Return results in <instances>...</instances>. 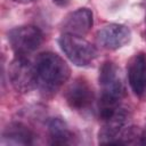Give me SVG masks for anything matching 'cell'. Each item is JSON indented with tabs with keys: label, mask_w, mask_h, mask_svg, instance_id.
Listing matches in <instances>:
<instances>
[{
	"label": "cell",
	"mask_w": 146,
	"mask_h": 146,
	"mask_svg": "<svg viewBox=\"0 0 146 146\" xmlns=\"http://www.w3.org/2000/svg\"><path fill=\"white\" fill-rule=\"evenodd\" d=\"M38 86L47 92L57 91L70 78L71 70L66 62L54 52H42L35 60Z\"/></svg>",
	"instance_id": "obj_1"
},
{
	"label": "cell",
	"mask_w": 146,
	"mask_h": 146,
	"mask_svg": "<svg viewBox=\"0 0 146 146\" xmlns=\"http://www.w3.org/2000/svg\"><path fill=\"white\" fill-rule=\"evenodd\" d=\"M59 47L66 57L76 66H87L97 57V50L82 36L63 33L58 39Z\"/></svg>",
	"instance_id": "obj_2"
},
{
	"label": "cell",
	"mask_w": 146,
	"mask_h": 146,
	"mask_svg": "<svg viewBox=\"0 0 146 146\" xmlns=\"http://www.w3.org/2000/svg\"><path fill=\"white\" fill-rule=\"evenodd\" d=\"M9 80L14 89L21 94L33 90L38 86L35 64L25 56H17L9 65Z\"/></svg>",
	"instance_id": "obj_3"
},
{
	"label": "cell",
	"mask_w": 146,
	"mask_h": 146,
	"mask_svg": "<svg viewBox=\"0 0 146 146\" xmlns=\"http://www.w3.org/2000/svg\"><path fill=\"white\" fill-rule=\"evenodd\" d=\"M42 32L33 25L18 26L9 31L8 41L17 56H26L36 50L42 43Z\"/></svg>",
	"instance_id": "obj_4"
},
{
	"label": "cell",
	"mask_w": 146,
	"mask_h": 146,
	"mask_svg": "<svg viewBox=\"0 0 146 146\" xmlns=\"http://www.w3.org/2000/svg\"><path fill=\"white\" fill-rule=\"evenodd\" d=\"M99 84L102 88L100 100L119 103L123 96V83L116 65L105 62L99 70Z\"/></svg>",
	"instance_id": "obj_5"
},
{
	"label": "cell",
	"mask_w": 146,
	"mask_h": 146,
	"mask_svg": "<svg viewBox=\"0 0 146 146\" xmlns=\"http://www.w3.org/2000/svg\"><path fill=\"white\" fill-rule=\"evenodd\" d=\"M65 98L68 106L75 111H83L90 107L94 100V92L84 79H75L66 89Z\"/></svg>",
	"instance_id": "obj_6"
},
{
	"label": "cell",
	"mask_w": 146,
	"mask_h": 146,
	"mask_svg": "<svg viewBox=\"0 0 146 146\" xmlns=\"http://www.w3.org/2000/svg\"><path fill=\"white\" fill-rule=\"evenodd\" d=\"M97 39L102 47L115 50L122 48L131 40V31L122 24H108L97 32Z\"/></svg>",
	"instance_id": "obj_7"
},
{
	"label": "cell",
	"mask_w": 146,
	"mask_h": 146,
	"mask_svg": "<svg viewBox=\"0 0 146 146\" xmlns=\"http://www.w3.org/2000/svg\"><path fill=\"white\" fill-rule=\"evenodd\" d=\"M128 80L131 90L138 97L146 94V57L144 54L135 55L127 66Z\"/></svg>",
	"instance_id": "obj_8"
},
{
	"label": "cell",
	"mask_w": 146,
	"mask_h": 146,
	"mask_svg": "<svg viewBox=\"0 0 146 146\" xmlns=\"http://www.w3.org/2000/svg\"><path fill=\"white\" fill-rule=\"evenodd\" d=\"M94 24V16L90 9L79 8L71 13L63 22L64 33H71L74 35L83 36L87 34Z\"/></svg>",
	"instance_id": "obj_9"
},
{
	"label": "cell",
	"mask_w": 146,
	"mask_h": 146,
	"mask_svg": "<svg viewBox=\"0 0 146 146\" xmlns=\"http://www.w3.org/2000/svg\"><path fill=\"white\" fill-rule=\"evenodd\" d=\"M32 139V132L18 122L10 123L2 133V143L6 145H30Z\"/></svg>",
	"instance_id": "obj_10"
},
{
	"label": "cell",
	"mask_w": 146,
	"mask_h": 146,
	"mask_svg": "<svg viewBox=\"0 0 146 146\" xmlns=\"http://www.w3.org/2000/svg\"><path fill=\"white\" fill-rule=\"evenodd\" d=\"M48 130L51 139V144L54 145H67L71 141L72 132L60 117H52L48 122Z\"/></svg>",
	"instance_id": "obj_11"
},
{
	"label": "cell",
	"mask_w": 146,
	"mask_h": 146,
	"mask_svg": "<svg viewBox=\"0 0 146 146\" xmlns=\"http://www.w3.org/2000/svg\"><path fill=\"white\" fill-rule=\"evenodd\" d=\"M52 2H54V3H56L57 6L64 7V6H66V5L70 2V0H52Z\"/></svg>",
	"instance_id": "obj_12"
},
{
	"label": "cell",
	"mask_w": 146,
	"mask_h": 146,
	"mask_svg": "<svg viewBox=\"0 0 146 146\" xmlns=\"http://www.w3.org/2000/svg\"><path fill=\"white\" fill-rule=\"evenodd\" d=\"M140 144L146 145V127L145 129L141 131V137H140Z\"/></svg>",
	"instance_id": "obj_13"
},
{
	"label": "cell",
	"mask_w": 146,
	"mask_h": 146,
	"mask_svg": "<svg viewBox=\"0 0 146 146\" xmlns=\"http://www.w3.org/2000/svg\"><path fill=\"white\" fill-rule=\"evenodd\" d=\"M15 2H18V3H30V2H33L35 0H13Z\"/></svg>",
	"instance_id": "obj_14"
},
{
	"label": "cell",
	"mask_w": 146,
	"mask_h": 146,
	"mask_svg": "<svg viewBox=\"0 0 146 146\" xmlns=\"http://www.w3.org/2000/svg\"><path fill=\"white\" fill-rule=\"evenodd\" d=\"M143 3H144V8H145V10H146V0H144Z\"/></svg>",
	"instance_id": "obj_15"
}]
</instances>
